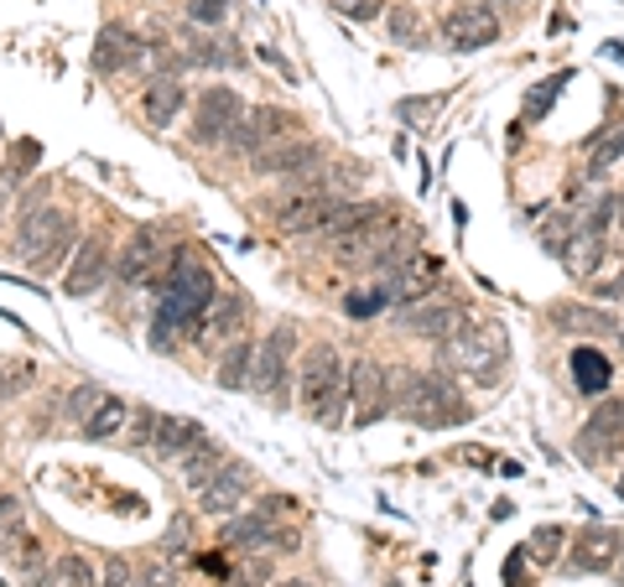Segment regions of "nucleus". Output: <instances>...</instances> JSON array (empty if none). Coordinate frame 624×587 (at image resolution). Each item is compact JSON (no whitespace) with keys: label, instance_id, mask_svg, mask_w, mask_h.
I'll list each match as a JSON object with an SVG mask.
<instances>
[{"label":"nucleus","instance_id":"f257e3e1","mask_svg":"<svg viewBox=\"0 0 624 587\" xmlns=\"http://www.w3.org/2000/svg\"><path fill=\"white\" fill-rule=\"evenodd\" d=\"M390 405H396L411 426H427V432L463 426L474 416L469 401L459 395V385H453L448 374H438V369H390Z\"/></svg>","mask_w":624,"mask_h":587},{"label":"nucleus","instance_id":"f03ea898","mask_svg":"<svg viewBox=\"0 0 624 587\" xmlns=\"http://www.w3.org/2000/svg\"><path fill=\"white\" fill-rule=\"evenodd\" d=\"M297 390H302V411L318 426H338L349 416V365L338 359L333 344H312L297 365Z\"/></svg>","mask_w":624,"mask_h":587},{"label":"nucleus","instance_id":"7ed1b4c3","mask_svg":"<svg viewBox=\"0 0 624 587\" xmlns=\"http://www.w3.org/2000/svg\"><path fill=\"white\" fill-rule=\"evenodd\" d=\"M438 359L459 374H474V380H495L505 359H510V333L499 323H469L463 333L442 338L438 344Z\"/></svg>","mask_w":624,"mask_h":587},{"label":"nucleus","instance_id":"20e7f679","mask_svg":"<svg viewBox=\"0 0 624 587\" xmlns=\"http://www.w3.org/2000/svg\"><path fill=\"white\" fill-rule=\"evenodd\" d=\"M68 244H74V214H68V208H53V203H42V208H26V219H21V235H17V256L26 260L32 271H37V275L57 271Z\"/></svg>","mask_w":624,"mask_h":587},{"label":"nucleus","instance_id":"39448f33","mask_svg":"<svg viewBox=\"0 0 624 587\" xmlns=\"http://www.w3.org/2000/svg\"><path fill=\"white\" fill-rule=\"evenodd\" d=\"M239 120H245V99H239L229 84H214V89L198 94V110H193V141H198V146H229Z\"/></svg>","mask_w":624,"mask_h":587},{"label":"nucleus","instance_id":"423d86ee","mask_svg":"<svg viewBox=\"0 0 624 587\" xmlns=\"http://www.w3.org/2000/svg\"><path fill=\"white\" fill-rule=\"evenodd\" d=\"M624 447V401L620 395H599V405L588 411V422L578 426V442H572V453L593 468L599 458L609 453H620Z\"/></svg>","mask_w":624,"mask_h":587},{"label":"nucleus","instance_id":"0eeeda50","mask_svg":"<svg viewBox=\"0 0 624 587\" xmlns=\"http://www.w3.org/2000/svg\"><path fill=\"white\" fill-rule=\"evenodd\" d=\"M396 323H401L411 338H432V344H442V338H453V333H463L474 317H469V307H459V302H448V296H422V302H406L401 313H396Z\"/></svg>","mask_w":624,"mask_h":587},{"label":"nucleus","instance_id":"6e6552de","mask_svg":"<svg viewBox=\"0 0 624 587\" xmlns=\"http://www.w3.org/2000/svg\"><path fill=\"white\" fill-rule=\"evenodd\" d=\"M390 405V369H380L375 359H354L349 365V416L354 426H375Z\"/></svg>","mask_w":624,"mask_h":587},{"label":"nucleus","instance_id":"1a4fd4ad","mask_svg":"<svg viewBox=\"0 0 624 587\" xmlns=\"http://www.w3.org/2000/svg\"><path fill=\"white\" fill-rule=\"evenodd\" d=\"M438 281H442V260L432 256V250H411V256L386 275L380 292H386L390 307H406V302H422V296L438 292Z\"/></svg>","mask_w":624,"mask_h":587},{"label":"nucleus","instance_id":"9d476101","mask_svg":"<svg viewBox=\"0 0 624 587\" xmlns=\"http://www.w3.org/2000/svg\"><path fill=\"white\" fill-rule=\"evenodd\" d=\"M287 359H292V328H276L256 344L250 359V390L260 401H287Z\"/></svg>","mask_w":624,"mask_h":587},{"label":"nucleus","instance_id":"9b49d317","mask_svg":"<svg viewBox=\"0 0 624 587\" xmlns=\"http://www.w3.org/2000/svg\"><path fill=\"white\" fill-rule=\"evenodd\" d=\"M438 32H442V42H448V47H459V53H478V47L499 42L505 21H499L489 6H453V11L442 17Z\"/></svg>","mask_w":624,"mask_h":587},{"label":"nucleus","instance_id":"f8f14e48","mask_svg":"<svg viewBox=\"0 0 624 587\" xmlns=\"http://www.w3.org/2000/svg\"><path fill=\"white\" fill-rule=\"evenodd\" d=\"M250 489H256V468H250V463L229 458V468H224V474H214L208 483H203V489H193V494H198V510L203 514L229 520V514L245 504V494H250Z\"/></svg>","mask_w":624,"mask_h":587},{"label":"nucleus","instance_id":"ddd939ff","mask_svg":"<svg viewBox=\"0 0 624 587\" xmlns=\"http://www.w3.org/2000/svg\"><path fill=\"white\" fill-rule=\"evenodd\" d=\"M110 244H105V235H89L78 239L74 260H68V271H63V292L68 296H94L105 292V275H110Z\"/></svg>","mask_w":624,"mask_h":587},{"label":"nucleus","instance_id":"4468645a","mask_svg":"<svg viewBox=\"0 0 624 587\" xmlns=\"http://www.w3.org/2000/svg\"><path fill=\"white\" fill-rule=\"evenodd\" d=\"M333 203L338 198H333L329 187H302V193L276 203V229H287V235H323Z\"/></svg>","mask_w":624,"mask_h":587},{"label":"nucleus","instance_id":"2eb2a0df","mask_svg":"<svg viewBox=\"0 0 624 587\" xmlns=\"http://www.w3.org/2000/svg\"><path fill=\"white\" fill-rule=\"evenodd\" d=\"M287 135H297V115L292 110H271V105H256V110H245V120H239L229 146L245 151V156H256V151H266L271 141H287Z\"/></svg>","mask_w":624,"mask_h":587},{"label":"nucleus","instance_id":"dca6fc26","mask_svg":"<svg viewBox=\"0 0 624 587\" xmlns=\"http://www.w3.org/2000/svg\"><path fill=\"white\" fill-rule=\"evenodd\" d=\"M323 162V151H318V141H302V135H287V141H271L266 151H256L250 156V166H256L260 177H302L312 166Z\"/></svg>","mask_w":624,"mask_h":587},{"label":"nucleus","instance_id":"f3484780","mask_svg":"<svg viewBox=\"0 0 624 587\" xmlns=\"http://www.w3.org/2000/svg\"><path fill=\"white\" fill-rule=\"evenodd\" d=\"M551 328L562 333H578V338H620V317L614 307H599V302H551L547 307Z\"/></svg>","mask_w":624,"mask_h":587},{"label":"nucleus","instance_id":"a211bd4d","mask_svg":"<svg viewBox=\"0 0 624 587\" xmlns=\"http://www.w3.org/2000/svg\"><path fill=\"white\" fill-rule=\"evenodd\" d=\"M624 551V535L614 525H588L583 535L568 541V572H614Z\"/></svg>","mask_w":624,"mask_h":587},{"label":"nucleus","instance_id":"6ab92c4d","mask_svg":"<svg viewBox=\"0 0 624 587\" xmlns=\"http://www.w3.org/2000/svg\"><path fill=\"white\" fill-rule=\"evenodd\" d=\"M245 313H250V307H245V296H239V292H219L214 302H208V313L198 317V333H193V338H198L203 349H224V344H235V338H239Z\"/></svg>","mask_w":624,"mask_h":587},{"label":"nucleus","instance_id":"aec40b11","mask_svg":"<svg viewBox=\"0 0 624 587\" xmlns=\"http://www.w3.org/2000/svg\"><path fill=\"white\" fill-rule=\"evenodd\" d=\"M604 256H609V239H604V229H593V224H578V229L562 239V250H557V260H562V271H568L572 281H593L599 265H604Z\"/></svg>","mask_w":624,"mask_h":587},{"label":"nucleus","instance_id":"412c9836","mask_svg":"<svg viewBox=\"0 0 624 587\" xmlns=\"http://www.w3.org/2000/svg\"><path fill=\"white\" fill-rule=\"evenodd\" d=\"M147 57V42L136 37L130 26H120V21H110V26H99V37H94V74H120V68H130V63H141Z\"/></svg>","mask_w":624,"mask_h":587},{"label":"nucleus","instance_id":"4be33fe9","mask_svg":"<svg viewBox=\"0 0 624 587\" xmlns=\"http://www.w3.org/2000/svg\"><path fill=\"white\" fill-rule=\"evenodd\" d=\"M166 265V250L162 239L151 235V229H141V235H130V244L120 250V260H115V275L126 281V286H147V281H157Z\"/></svg>","mask_w":624,"mask_h":587},{"label":"nucleus","instance_id":"5701e85b","mask_svg":"<svg viewBox=\"0 0 624 587\" xmlns=\"http://www.w3.org/2000/svg\"><path fill=\"white\" fill-rule=\"evenodd\" d=\"M187 105V89L177 74H151L147 89H141V115H147V126H172L177 110Z\"/></svg>","mask_w":624,"mask_h":587},{"label":"nucleus","instance_id":"b1692460","mask_svg":"<svg viewBox=\"0 0 624 587\" xmlns=\"http://www.w3.org/2000/svg\"><path fill=\"white\" fill-rule=\"evenodd\" d=\"M203 442V426L193 422V416H162V426H157V442H151V453L162 463H183L193 447Z\"/></svg>","mask_w":624,"mask_h":587},{"label":"nucleus","instance_id":"393cba45","mask_svg":"<svg viewBox=\"0 0 624 587\" xmlns=\"http://www.w3.org/2000/svg\"><path fill=\"white\" fill-rule=\"evenodd\" d=\"M568 365H572V385L583 390V395H609V385H614V365H609L593 344H578Z\"/></svg>","mask_w":624,"mask_h":587},{"label":"nucleus","instance_id":"a878e982","mask_svg":"<svg viewBox=\"0 0 624 587\" xmlns=\"http://www.w3.org/2000/svg\"><path fill=\"white\" fill-rule=\"evenodd\" d=\"M271 510L266 514H229L219 531V546L224 551H256V546H271Z\"/></svg>","mask_w":624,"mask_h":587},{"label":"nucleus","instance_id":"bb28decb","mask_svg":"<svg viewBox=\"0 0 624 587\" xmlns=\"http://www.w3.org/2000/svg\"><path fill=\"white\" fill-rule=\"evenodd\" d=\"M183 57H187V68H239L245 63V53H239V42L235 37H193L183 47Z\"/></svg>","mask_w":624,"mask_h":587},{"label":"nucleus","instance_id":"cd10ccee","mask_svg":"<svg viewBox=\"0 0 624 587\" xmlns=\"http://www.w3.org/2000/svg\"><path fill=\"white\" fill-rule=\"evenodd\" d=\"M126 426H130V405L120 401V395H105V401L89 411V422H84V437L110 442V437H126Z\"/></svg>","mask_w":624,"mask_h":587},{"label":"nucleus","instance_id":"c85d7f7f","mask_svg":"<svg viewBox=\"0 0 624 587\" xmlns=\"http://www.w3.org/2000/svg\"><path fill=\"white\" fill-rule=\"evenodd\" d=\"M250 359H256V344H245V338H235V344H224L219 369H214V380H219V390H250Z\"/></svg>","mask_w":624,"mask_h":587},{"label":"nucleus","instance_id":"c756f323","mask_svg":"<svg viewBox=\"0 0 624 587\" xmlns=\"http://www.w3.org/2000/svg\"><path fill=\"white\" fill-rule=\"evenodd\" d=\"M386 32H390V42H401V47H427V17H422V6L396 0V11L386 17Z\"/></svg>","mask_w":624,"mask_h":587},{"label":"nucleus","instance_id":"7c9ffc66","mask_svg":"<svg viewBox=\"0 0 624 587\" xmlns=\"http://www.w3.org/2000/svg\"><path fill=\"white\" fill-rule=\"evenodd\" d=\"M224 468H229V453H224V447H214L208 437H203L198 447H193V453L183 458V478H187V489H203V483H208L214 474H224Z\"/></svg>","mask_w":624,"mask_h":587},{"label":"nucleus","instance_id":"2f4dec72","mask_svg":"<svg viewBox=\"0 0 624 587\" xmlns=\"http://www.w3.org/2000/svg\"><path fill=\"white\" fill-rule=\"evenodd\" d=\"M572 74H551V78H541L531 94H526V105H520V120L526 126H536V120H547V110L557 105V94H562V84H568Z\"/></svg>","mask_w":624,"mask_h":587},{"label":"nucleus","instance_id":"473e14b6","mask_svg":"<svg viewBox=\"0 0 624 587\" xmlns=\"http://www.w3.org/2000/svg\"><path fill=\"white\" fill-rule=\"evenodd\" d=\"M572 535L562 531V525H541V531L526 541V562H536V567H551L557 556H562V546H568Z\"/></svg>","mask_w":624,"mask_h":587},{"label":"nucleus","instance_id":"72a5a7b5","mask_svg":"<svg viewBox=\"0 0 624 587\" xmlns=\"http://www.w3.org/2000/svg\"><path fill=\"white\" fill-rule=\"evenodd\" d=\"M53 583L57 587H99V572H94L78 551H68V556H57L53 562Z\"/></svg>","mask_w":624,"mask_h":587},{"label":"nucleus","instance_id":"f704fd0d","mask_svg":"<svg viewBox=\"0 0 624 587\" xmlns=\"http://www.w3.org/2000/svg\"><path fill=\"white\" fill-rule=\"evenodd\" d=\"M32 380H37V369L26 365V359H0V401H11V395H21V390H32Z\"/></svg>","mask_w":624,"mask_h":587},{"label":"nucleus","instance_id":"c9c22d12","mask_svg":"<svg viewBox=\"0 0 624 587\" xmlns=\"http://www.w3.org/2000/svg\"><path fill=\"white\" fill-rule=\"evenodd\" d=\"M369 183V166L365 162H338L329 172V193L333 198H344V193H359V187Z\"/></svg>","mask_w":624,"mask_h":587},{"label":"nucleus","instance_id":"e433bc0d","mask_svg":"<svg viewBox=\"0 0 624 587\" xmlns=\"http://www.w3.org/2000/svg\"><path fill=\"white\" fill-rule=\"evenodd\" d=\"M235 17V0H187V21L193 26H224Z\"/></svg>","mask_w":624,"mask_h":587},{"label":"nucleus","instance_id":"4c0bfd02","mask_svg":"<svg viewBox=\"0 0 624 587\" xmlns=\"http://www.w3.org/2000/svg\"><path fill=\"white\" fill-rule=\"evenodd\" d=\"M105 395H110V390H99V385H78L74 395L63 401V416H68V422H89V411H94L99 401H105Z\"/></svg>","mask_w":624,"mask_h":587},{"label":"nucleus","instance_id":"58836bf2","mask_svg":"<svg viewBox=\"0 0 624 587\" xmlns=\"http://www.w3.org/2000/svg\"><path fill=\"white\" fill-rule=\"evenodd\" d=\"M157 426H162V411H130L126 442L130 447H151V442H157Z\"/></svg>","mask_w":624,"mask_h":587},{"label":"nucleus","instance_id":"ea45409f","mask_svg":"<svg viewBox=\"0 0 624 587\" xmlns=\"http://www.w3.org/2000/svg\"><path fill=\"white\" fill-rule=\"evenodd\" d=\"M42 151H37V141H26V146H17L11 151V162H6V172H0V183H11L17 187L21 177H32V162H37Z\"/></svg>","mask_w":624,"mask_h":587},{"label":"nucleus","instance_id":"a19ab883","mask_svg":"<svg viewBox=\"0 0 624 587\" xmlns=\"http://www.w3.org/2000/svg\"><path fill=\"white\" fill-rule=\"evenodd\" d=\"M620 156H624V120H620L614 130H609L599 146H593V172H609V166L620 162Z\"/></svg>","mask_w":624,"mask_h":587},{"label":"nucleus","instance_id":"79ce46f5","mask_svg":"<svg viewBox=\"0 0 624 587\" xmlns=\"http://www.w3.org/2000/svg\"><path fill=\"white\" fill-rule=\"evenodd\" d=\"M588 286H593V302H599V307H614V302H624V265H620V271H609V275H593Z\"/></svg>","mask_w":624,"mask_h":587},{"label":"nucleus","instance_id":"37998d69","mask_svg":"<svg viewBox=\"0 0 624 587\" xmlns=\"http://www.w3.org/2000/svg\"><path fill=\"white\" fill-rule=\"evenodd\" d=\"M333 11L349 21H375L380 11H386V0H333Z\"/></svg>","mask_w":624,"mask_h":587},{"label":"nucleus","instance_id":"c03bdc74","mask_svg":"<svg viewBox=\"0 0 624 587\" xmlns=\"http://www.w3.org/2000/svg\"><path fill=\"white\" fill-rule=\"evenodd\" d=\"M99 587H130V562H126V556H110V562H105Z\"/></svg>","mask_w":624,"mask_h":587},{"label":"nucleus","instance_id":"a18cd8bd","mask_svg":"<svg viewBox=\"0 0 624 587\" xmlns=\"http://www.w3.org/2000/svg\"><path fill=\"white\" fill-rule=\"evenodd\" d=\"M344 307H349V317H369V313H380V307H390V302H386V292H365V296H349Z\"/></svg>","mask_w":624,"mask_h":587},{"label":"nucleus","instance_id":"49530a36","mask_svg":"<svg viewBox=\"0 0 624 587\" xmlns=\"http://www.w3.org/2000/svg\"><path fill=\"white\" fill-rule=\"evenodd\" d=\"M432 110H442V99H401V120H406V126H417V120L432 115Z\"/></svg>","mask_w":624,"mask_h":587},{"label":"nucleus","instance_id":"de8ad7c7","mask_svg":"<svg viewBox=\"0 0 624 587\" xmlns=\"http://www.w3.org/2000/svg\"><path fill=\"white\" fill-rule=\"evenodd\" d=\"M11 562H17L21 572H37V541L21 535V546H11Z\"/></svg>","mask_w":624,"mask_h":587},{"label":"nucleus","instance_id":"09e8293b","mask_svg":"<svg viewBox=\"0 0 624 587\" xmlns=\"http://www.w3.org/2000/svg\"><path fill=\"white\" fill-rule=\"evenodd\" d=\"M266 577H271V567H266V562H250V567L239 572V583H235V587H260Z\"/></svg>","mask_w":624,"mask_h":587},{"label":"nucleus","instance_id":"8fccbe9b","mask_svg":"<svg viewBox=\"0 0 624 587\" xmlns=\"http://www.w3.org/2000/svg\"><path fill=\"white\" fill-rule=\"evenodd\" d=\"M505 577H510V587H526V551H515L505 562Z\"/></svg>","mask_w":624,"mask_h":587},{"label":"nucleus","instance_id":"3c124183","mask_svg":"<svg viewBox=\"0 0 624 587\" xmlns=\"http://www.w3.org/2000/svg\"><path fill=\"white\" fill-rule=\"evenodd\" d=\"M489 11H495L499 21H510V17H526V0H489Z\"/></svg>","mask_w":624,"mask_h":587},{"label":"nucleus","instance_id":"603ef678","mask_svg":"<svg viewBox=\"0 0 624 587\" xmlns=\"http://www.w3.org/2000/svg\"><path fill=\"white\" fill-rule=\"evenodd\" d=\"M271 546H276V551H297V546H302V535H297V531H276Z\"/></svg>","mask_w":624,"mask_h":587},{"label":"nucleus","instance_id":"864d4df0","mask_svg":"<svg viewBox=\"0 0 624 587\" xmlns=\"http://www.w3.org/2000/svg\"><path fill=\"white\" fill-rule=\"evenodd\" d=\"M17 520V499H0V525H11Z\"/></svg>","mask_w":624,"mask_h":587},{"label":"nucleus","instance_id":"5fc2aeb1","mask_svg":"<svg viewBox=\"0 0 624 587\" xmlns=\"http://www.w3.org/2000/svg\"><path fill=\"white\" fill-rule=\"evenodd\" d=\"M276 587H312L308 577H287V583H276Z\"/></svg>","mask_w":624,"mask_h":587},{"label":"nucleus","instance_id":"6e6d98bb","mask_svg":"<svg viewBox=\"0 0 624 587\" xmlns=\"http://www.w3.org/2000/svg\"><path fill=\"white\" fill-rule=\"evenodd\" d=\"M614 577H620V583H624V551H620V562H614Z\"/></svg>","mask_w":624,"mask_h":587},{"label":"nucleus","instance_id":"4d7b16f0","mask_svg":"<svg viewBox=\"0 0 624 587\" xmlns=\"http://www.w3.org/2000/svg\"><path fill=\"white\" fill-rule=\"evenodd\" d=\"M6 198H11V183H0V208H6Z\"/></svg>","mask_w":624,"mask_h":587},{"label":"nucleus","instance_id":"13d9d810","mask_svg":"<svg viewBox=\"0 0 624 587\" xmlns=\"http://www.w3.org/2000/svg\"><path fill=\"white\" fill-rule=\"evenodd\" d=\"M620 499H624V474H620Z\"/></svg>","mask_w":624,"mask_h":587},{"label":"nucleus","instance_id":"bf43d9fd","mask_svg":"<svg viewBox=\"0 0 624 587\" xmlns=\"http://www.w3.org/2000/svg\"><path fill=\"white\" fill-rule=\"evenodd\" d=\"M151 587H166V583H151Z\"/></svg>","mask_w":624,"mask_h":587},{"label":"nucleus","instance_id":"052dcab7","mask_svg":"<svg viewBox=\"0 0 624 587\" xmlns=\"http://www.w3.org/2000/svg\"><path fill=\"white\" fill-rule=\"evenodd\" d=\"M620 344H624V328H620Z\"/></svg>","mask_w":624,"mask_h":587},{"label":"nucleus","instance_id":"680f3d73","mask_svg":"<svg viewBox=\"0 0 624 587\" xmlns=\"http://www.w3.org/2000/svg\"><path fill=\"white\" fill-rule=\"evenodd\" d=\"M620 208H624V198H620Z\"/></svg>","mask_w":624,"mask_h":587}]
</instances>
